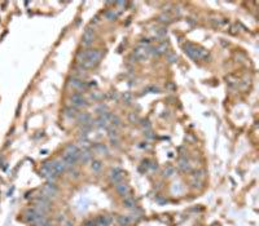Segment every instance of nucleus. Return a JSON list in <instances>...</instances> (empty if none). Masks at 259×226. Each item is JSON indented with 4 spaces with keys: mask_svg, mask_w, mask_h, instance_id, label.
<instances>
[{
    "mask_svg": "<svg viewBox=\"0 0 259 226\" xmlns=\"http://www.w3.org/2000/svg\"><path fill=\"white\" fill-rule=\"evenodd\" d=\"M183 49L191 58H193V60H207L209 58V52L205 48L197 47V45L192 44V43H184Z\"/></svg>",
    "mask_w": 259,
    "mask_h": 226,
    "instance_id": "f257e3e1",
    "label": "nucleus"
},
{
    "mask_svg": "<svg viewBox=\"0 0 259 226\" xmlns=\"http://www.w3.org/2000/svg\"><path fill=\"white\" fill-rule=\"evenodd\" d=\"M100 60H101V52L99 49H87V61L82 63V67L91 69L99 63Z\"/></svg>",
    "mask_w": 259,
    "mask_h": 226,
    "instance_id": "f03ea898",
    "label": "nucleus"
},
{
    "mask_svg": "<svg viewBox=\"0 0 259 226\" xmlns=\"http://www.w3.org/2000/svg\"><path fill=\"white\" fill-rule=\"evenodd\" d=\"M149 53H150V48L149 47L139 45L138 48H135V50H134V57H135V60H138V61H144V60H147V58H148Z\"/></svg>",
    "mask_w": 259,
    "mask_h": 226,
    "instance_id": "7ed1b4c3",
    "label": "nucleus"
},
{
    "mask_svg": "<svg viewBox=\"0 0 259 226\" xmlns=\"http://www.w3.org/2000/svg\"><path fill=\"white\" fill-rule=\"evenodd\" d=\"M93 39H95V32H93V30H91V28H86L84 32H83V36H82L83 47H90L93 43Z\"/></svg>",
    "mask_w": 259,
    "mask_h": 226,
    "instance_id": "20e7f679",
    "label": "nucleus"
},
{
    "mask_svg": "<svg viewBox=\"0 0 259 226\" xmlns=\"http://www.w3.org/2000/svg\"><path fill=\"white\" fill-rule=\"evenodd\" d=\"M71 104H73L71 106L75 107V109H79V107H87V106H88V102L86 101L79 93H75V94H73V96H71Z\"/></svg>",
    "mask_w": 259,
    "mask_h": 226,
    "instance_id": "39448f33",
    "label": "nucleus"
},
{
    "mask_svg": "<svg viewBox=\"0 0 259 226\" xmlns=\"http://www.w3.org/2000/svg\"><path fill=\"white\" fill-rule=\"evenodd\" d=\"M109 177H110V181L113 182L114 185L119 184L123 180V172H122L119 168H113L110 172H109Z\"/></svg>",
    "mask_w": 259,
    "mask_h": 226,
    "instance_id": "423d86ee",
    "label": "nucleus"
},
{
    "mask_svg": "<svg viewBox=\"0 0 259 226\" xmlns=\"http://www.w3.org/2000/svg\"><path fill=\"white\" fill-rule=\"evenodd\" d=\"M57 193H59V189L57 186L53 184V182H48V184L43 187V196H55Z\"/></svg>",
    "mask_w": 259,
    "mask_h": 226,
    "instance_id": "0eeeda50",
    "label": "nucleus"
},
{
    "mask_svg": "<svg viewBox=\"0 0 259 226\" xmlns=\"http://www.w3.org/2000/svg\"><path fill=\"white\" fill-rule=\"evenodd\" d=\"M211 22H213V25L215 27L223 28V30L229 28V26H231V22H229L227 18H214V19H211Z\"/></svg>",
    "mask_w": 259,
    "mask_h": 226,
    "instance_id": "6e6552de",
    "label": "nucleus"
},
{
    "mask_svg": "<svg viewBox=\"0 0 259 226\" xmlns=\"http://www.w3.org/2000/svg\"><path fill=\"white\" fill-rule=\"evenodd\" d=\"M68 169V165L65 164V162L62 159L60 160H53V171L59 174V173H62L64 171Z\"/></svg>",
    "mask_w": 259,
    "mask_h": 226,
    "instance_id": "1a4fd4ad",
    "label": "nucleus"
},
{
    "mask_svg": "<svg viewBox=\"0 0 259 226\" xmlns=\"http://www.w3.org/2000/svg\"><path fill=\"white\" fill-rule=\"evenodd\" d=\"M116 190L119 195H122L125 198V196H128L130 195V187L128 185H126L125 182H119V184L116 185Z\"/></svg>",
    "mask_w": 259,
    "mask_h": 226,
    "instance_id": "9d476101",
    "label": "nucleus"
},
{
    "mask_svg": "<svg viewBox=\"0 0 259 226\" xmlns=\"http://www.w3.org/2000/svg\"><path fill=\"white\" fill-rule=\"evenodd\" d=\"M69 85L71 87V88H74V89H82L86 84H84V82L82 79H78V78L73 76V78L69 79Z\"/></svg>",
    "mask_w": 259,
    "mask_h": 226,
    "instance_id": "9b49d317",
    "label": "nucleus"
},
{
    "mask_svg": "<svg viewBox=\"0 0 259 226\" xmlns=\"http://www.w3.org/2000/svg\"><path fill=\"white\" fill-rule=\"evenodd\" d=\"M77 120H78V123H81L82 126L83 124H88V123H92L91 116L87 113H79L78 116H77Z\"/></svg>",
    "mask_w": 259,
    "mask_h": 226,
    "instance_id": "f8f14e48",
    "label": "nucleus"
},
{
    "mask_svg": "<svg viewBox=\"0 0 259 226\" xmlns=\"http://www.w3.org/2000/svg\"><path fill=\"white\" fill-rule=\"evenodd\" d=\"M64 115L66 116V118H69V119H71V118H77V116H78V111H77L75 107H73V106H68V107H65Z\"/></svg>",
    "mask_w": 259,
    "mask_h": 226,
    "instance_id": "ddd939ff",
    "label": "nucleus"
},
{
    "mask_svg": "<svg viewBox=\"0 0 259 226\" xmlns=\"http://www.w3.org/2000/svg\"><path fill=\"white\" fill-rule=\"evenodd\" d=\"M110 222H112L110 216H100L97 218V221H96L97 226H109Z\"/></svg>",
    "mask_w": 259,
    "mask_h": 226,
    "instance_id": "4468645a",
    "label": "nucleus"
},
{
    "mask_svg": "<svg viewBox=\"0 0 259 226\" xmlns=\"http://www.w3.org/2000/svg\"><path fill=\"white\" fill-rule=\"evenodd\" d=\"M93 151H95L96 154L105 155V154H108V147L105 146L104 143H96L95 146H93Z\"/></svg>",
    "mask_w": 259,
    "mask_h": 226,
    "instance_id": "2eb2a0df",
    "label": "nucleus"
},
{
    "mask_svg": "<svg viewBox=\"0 0 259 226\" xmlns=\"http://www.w3.org/2000/svg\"><path fill=\"white\" fill-rule=\"evenodd\" d=\"M77 61L79 62V63H83V62H86L87 61V49H84V50H79L78 52V54H77Z\"/></svg>",
    "mask_w": 259,
    "mask_h": 226,
    "instance_id": "dca6fc26",
    "label": "nucleus"
},
{
    "mask_svg": "<svg viewBox=\"0 0 259 226\" xmlns=\"http://www.w3.org/2000/svg\"><path fill=\"white\" fill-rule=\"evenodd\" d=\"M179 168L183 169V171H189L191 169V164H189V162L185 158H182V159H179Z\"/></svg>",
    "mask_w": 259,
    "mask_h": 226,
    "instance_id": "f3484780",
    "label": "nucleus"
},
{
    "mask_svg": "<svg viewBox=\"0 0 259 226\" xmlns=\"http://www.w3.org/2000/svg\"><path fill=\"white\" fill-rule=\"evenodd\" d=\"M91 158H92V154H91V151H88V150H84V151H82V152H81V155H79V159H81L83 163H87V162H90V160H91Z\"/></svg>",
    "mask_w": 259,
    "mask_h": 226,
    "instance_id": "a211bd4d",
    "label": "nucleus"
},
{
    "mask_svg": "<svg viewBox=\"0 0 259 226\" xmlns=\"http://www.w3.org/2000/svg\"><path fill=\"white\" fill-rule=\"evenodd\" d=\"M104 16H105V18H106L108 21H114V19L117 18L118 13H117L116 11H114V9H109V11H106V12H105Z\"/></svg>",
    "mask_w": 259,
    "mask_h": 226,
    "instance_id": "6ab92c4d",
    "label": "nucleus"
},
{
    "mask_svg": "<svg viewBox=\"0 0 259 226\" xmlns=\"http://www.w3.org/2000/svg\"><path fill=\"white\" fill-rule=\"evenodd\" d=\"M123 203H125V206L127 207V208H135V199L132 198V196H125V200H123Z\"/></svg>",
    "mask_w": 259,
    "mask_h": 226,
    "instance_id": "aec40b11",
    "label": "nucleus"
},
{
    "mask_svg": "<svg viewBox=\"0 0 259 226\" xmlns=\"http://www.w3.org/2000/svg\"><path fill=\"white\" fill-rule=\"evenodd\" d=\"M91 168H92L93 172H100V171H101V168H103V164H101L100 160H93L92 164H91Z\"/></svg>",
    "mask_w": 259,
    "mask_h": 226,
    "instance_id": "412c9836",
    "label": "nucleus"
},
{
    "mask_svg": "<svg viewBox=\"0 0 259 226\" xmlns=\"http://www.w3.org/2000/svg\"><path fill=\"white\" fill-rule=\"evenodd\" d=\"M118 222L122 225V226H127L130 222H131V218L128 216H119L118 217Z\"/></svg>",
    "mask_w": 259,
    "mask_h": 226,
    "instance_id": "4be33fe9",
    "label": "nucleus"
},
{
    "mask_svg": "<svg viewBox=\"0 0 259 226\" xmlns=\"http://www.w3.org/2000/svg\"><path fill=\"white\" fill-rule=\"evenodd\" d=\"M109 122L112 123V124H113L114 127H119V126H121V119L118 118L117 115H113V114H112V115H110Z\"/></svg>",
    "mask_w": 259,
    "mask_h": 226,
    "instance_id": "5701e85b",
    "label": "nucleus"
},
{
    "mask_svg": "<svg viewBox=\"0 0 259 226\" xmlns=\"http://www.w3.org/2000/svg\"><path fill=\"white\" fill-rule=\"evenodd\" d=\"M128 119H130V122H131V123H134V124H138V123L140 122L139 116L136 115L135 113H131V114H130V115H128Z\"/></svg>",
    "mask_w": 259,
    "mask_h": 226,
    "instance_id": "b1692460",
    "label": "nucleus"
},
{
    "mask_svg": "<svg viewBox=\"0 0 259 226\" xmlns=\"http://www.w3.org/2000/svg\"><path fill=\"white\" fill-rule=\"evenodd\" d=\"M106 110H108V107H106V106H105L104 104H103V105H100V106H99V107L96 109V111H97V113H99L100 115H103V114H105V113H108Z\"/></svg>",
    "mask_w": 259,
    "mask_h": 226,
    "instance_id": "393cba45",
    "label": "nucleus"
},
{
    "mask_svg": "<svg viewBox=\"0 0 259 226\" xmlns=\"http://www.w3.org/2000/svg\"><path fill=\"white\" fill-rule=\"evenodd\" d=\"M145 91H147V92H149V93H160V88H157V87H154V85L148 87V88H147Z\"/></svg>",
    "mask_w": 259,
    "mask_h": 226,
    "instance_id": "a878e982",
    "label": "nucleus"
},
{
    "mask_svg": "<svg viewBox=\"0 0 259 226\" xmlns=\"http://www.w3.org/2000/svg\"><path fill=\"white\" fill-rule=\"evenodd\" d=\"M109 137L110 138H118V132H117V129L116 128H110L109 129Z\"/></svg>",
    "mask_w": 259,
    "mask_h": 226,
    "instance_id": "bb28decb",
    "label": "nucleus"
},
{
    "mask_svg": "<svg viewBox=\"0 0 259 226\" xmlns=\"http://www.w3.org/2000/svg\"><path fill=\"white\" fill-rule=\"evenodd\" d=\"M141 126H143L144 129H145V132H147V130H150V128H152V126H150V123L148 120H143L141 122Z\"/></svg>",
    "mask_w": 259,
    "mask_h": 226,
    "instance_id": "cd10ccee",
    "label": "nucleus"
},
{
    "mask_svg": "<svg viewBox=\"0 0 259 226\" xmlns=\"http://www.w3.org/2000/svg\"><path fill=\"white\" fill-rule=\"evenodd\" d=\"M160 21H162V22H170V16L169 14H161Z\"/></svg>",
    "mask_w": 259,
    "mask_h": 226,
    "instance_id": "c85d7f7f",
    "label": "nucleus"
},
{
    "mask_svg": "<svg viewBox=\"0 0 259 226\" xmlns=\"http://www.w3.org/2000/svg\"><path fill=\"white\" fill-rule=\"evenodd\" d=\"M92 98H93V100H101V98H103V94L99 93V92H93V93H92Z\"/></svg>",
    "mask_w": 259,
    "mask_h": 226,
    "instance_id": "c756f323",
    "label": "nucleus"
},
{
    "mask_svg": "<svg viewBox=\"0 0 259 226\" xmlns=\"http://www.w3.org/2000/svg\"><path fill=\"white\" fill-rule=\"evenodd\" d=\"M172 173H174V168H172V167H169V168L165 171V174H166V176H171Z\"/></svg>",
    "mask_w": 259,
    "mask_h": 226,
    "instance_id": "7c9ffc66",
    "label": "nucleus"
},
{
    "mask_svg": "<svg viewBox=\"0 0 259 226\" xmlns=\"http://www.w3.org/2000/svg\"><path fill=\"white\" fill-rule=\"evenodd\" d=\"M123 100L126 102H130V101H131V94H130V93H125L123 94Z\"/></svg>",
    "mask_w": 259,
    "mask_h": 226,
    "instance_id": "2f4dec72",
    "label": "nucleus"
},
{
    "mask_svg": "<svg viewBox=\"0 0 259 226\" xmlns=\"http://www.w3.org/2000/svg\"><path fill=\"white\" fill-rule=\"evenodd\" d=\"M169 60H170V62H175L176 61V56L175 54H169Z\"/></svg>",
    "mask_w": 259,
    "mask_h": 226,
    "instance_id": "473e14b6",
    "label": "nucleus"
},
{
    "mask_svg": "<svg viewBox=\"0 0 259 226\" xmlns=\"http://www.w3.org/2000/svg\"><path fill=\"white\" fill-rule=\"evenodd\" d=\"M97 22H99V17H95L92 19V23H97Z\"/></svg>",
    "mask_w": 259,
    "mask_h": 226,
    "instance_id": "72a5a7b5",
    "label": "nucleus"
},
{
    "mask_svg": "<svg viewBox=\"0 0 259 226\" xmlns=\"http://www.w3.org/2000/svg\"><path fill=\"white\" fill-rule=\"evenodd\" d=\"M65 226H73V224H71V222H66V225H65Z\"/></svg>",
    "mask_w": 259,
    "mask_h": 226,
    "instance_id": "f704fd0d",
    "label": "nucleus"
},
{
    "mask_svg": "<svg viewBox=\"0 0 259 226\" xmlns=\"http://www.w3.org/2000/svg\"><path fill=\"white\" fill-rule=\"evenodd\" d=\"M44 226H53V225H52V224H49V222H47V224H46Z\"/></svg>",
    "mask_w": 259,
    "mask_h": 226,
    "instance_id": "c9c22d12",
    "label": "nucleus"
}]
</instances>
